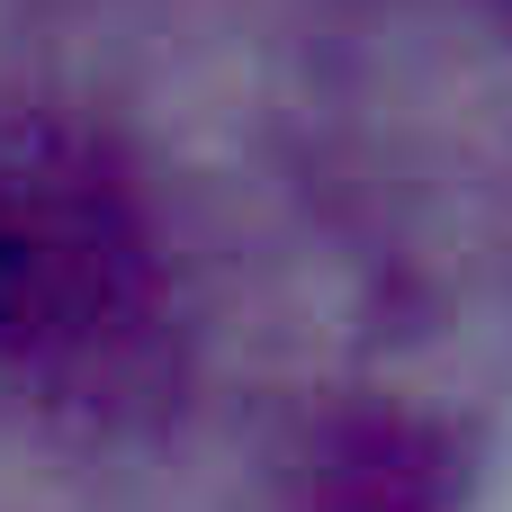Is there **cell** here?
I'll return each mask as SVG.
<instances>
[{
    "instance_id": "6da1fadb",
    "label": "cell",
    "mask_w": 512,
    "mask_h": 512,
    "mask_svg": "<svg viewBox=\"0 0 512 512\" xmlns=\"http://www.w3.org/2000/svg\"><path fill=\"white\" fill-rule=\"evenodd\" d=\"M162 315V243L126 162L72 126L0 135V369L108 387Z\"/></svg>"
},
{
    "instance_id": "7a4b0ae2",
    "label": "cell",
    "mask_w": 512,
    "mask_h": 512,
    "mask_svg": "<svg viewBox=\"0 0 512 512\" xmlns=\"http://www.w3.org/2000/svg\"><path fill=\"white\" fill-rule=\"evenodd\" d=\"M450 441L414 414H342L306 459V512H441Z\"/></svg>"
}]
</instances>
